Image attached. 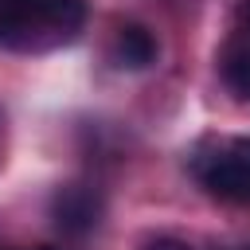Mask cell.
I'll return each mask as SVG.
<instances>
[{
  "mask_svg": "<svg viewBox=\"0 0 250 250\" xmlns=\"http://www.w3.org/2000/svg\"><path fill=\"white\" fill-rule=\"evenodd\" d=\"M86 20L82 0H0V43L51 47L70 39Z\"/></svg>",
  "mask_w": 250,
  "mask_h": 250,
  "instance_id": "obj_1",
  "label": "cell"
},
{
  "mask_svg": "<svg viewBox=\"0 0 250 250\" xmlns=\"http://www.w3.org/2000/svg\"><path fill=\"white\" fill-rule=\"evenodd\" d=\"M199 184L223 203H250V141H230L195 164Z\"/></svg>",
  "mask_w": 250,
  "mask_h": 250,
  "instance_id": "obj_2",
  "label": "cell"
},
{
  "mask_svg": "<svg viewBox=\"0 0 250 250\" xmlns=\"http://www.w3.org/2000/svg\"><path fill=\"white\" fill-rule=\"evenodd\" d=\"M102 191L90 184H66L51 195V219L62 234H90L102 223Z\"/></svg>",
  "mask_w": 250,
  "mask_h": 250,
  "instance_id": "obj_3",
  "label": "cell"
},
{
  "mask_svg": "<svg viewBox=\"0 0 250 250\" xmlns=\"http://www.w3.org/2000/svg\"><path fill=\"white\" fill-rule=\"evenodd\" d=\"M109 55H113V62H117L121 70H145V66L156 62V39H152L148 27H141V23H125V27L117 31Z\"/></svg>",
  "mask_w": 250,
  "mask_h": 250,
  "instance_id": "obj_4",
  "label": "cell"
},
{
  "mask_svg": "<svg viewBox=\"0 0 250 250\" xmlns=\"http://www.w3.org/2000/svg\"><path fill=\"white\" fill-rule=\"evenodd\" d=\"M145 250H191L188 242H180V238H152Z\"/></svg>",
  "mask_w": 250,
  "mask_h": 250,
  "instance_id": "obj_5",
  "label": "cell"
},
{
  "mask_svg": "<svg viewBox=\"0 0 250 250\" xmlns=\"http://www.w3.org/2000/svg\"><path fill=\"white\" fill-rule=\"evenodd\" d=\"M0 125H4V121H0ZM0 137H4V129H0ZM0 148H4V145H0Z\"/></svg>",
  "mask_w": 250,
  "mask_h": 250,
  "instance_id": "obj_6",
  "label": "cell"
}]
</instances>
